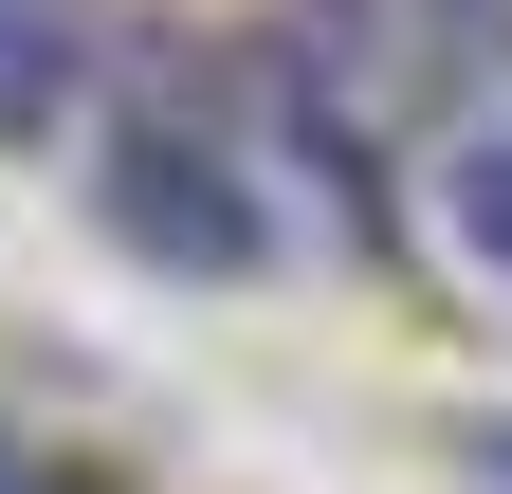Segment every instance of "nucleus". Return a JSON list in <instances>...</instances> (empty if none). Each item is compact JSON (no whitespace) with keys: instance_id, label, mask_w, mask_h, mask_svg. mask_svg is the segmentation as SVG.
<instances>
[{"instance_id":"f257e3e1","label":"nucleus","mask_w":512,"mask_h":494,"mask_svg":"<svg viewBox=\"0 0 512 494\" xmlns=\"http://www.w3.org/2000/svg\"><path fill=\"white\" fill-rule=\"evenodd\" d=\"M92 202H110V238H128V257H147V275H256V202H238V165L202 147V129H110L92 147Z\"/></svg>"},{"instance_id":"f03ea898","label":"nucleus","mask_w":512,"mask_h":494,"mask_svg":"<svg viewBox=\"0 0 512 494\" xmlns=\"http://www.w3.org/2000/svg\"><path fill=\"white\" fill-rule=\"evenodd\" d=\"M439 238H458L476 275H512V37H494V74L458 110V147H439Z\"/></svg>"},{"instance_id":"7ed1b4c3","label":"nucleus","mask_w":512,"mask_h":494,"mask_svg":"<svg viewBox=\"0 0 512 494\" xmlns=\"http://www.w3.org/2000/svg\"><path fill=\"white\" fill-rule=\"evenodd\" d=\"M74 92H92L74 0H0V147H55V129H74Z\"/></svg>"},{"instance_id":"20e7f679","label":"nucleus","mask_w":512,"mask_h":494,"mask_svg":"<svg viewBox=\"0 0 512 494\" xmlns=\"http://www.w3.org/2000/svg\"><path fill=\"white\" fill-rule=\"evenodd\" d=\"M0 494H37V476H19V440H0Z\"/></svg>"}]
</instances>
